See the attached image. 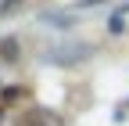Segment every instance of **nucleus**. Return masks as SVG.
I'll use <instances>...</instances> for the list:
<instances>
[{
  "label": "nucleus",
  "instance_id": "nucleus-1",
  "mask_svg": "<svg viewBox=\"0 0 129 126\" xmlns=\"http://www.w3.org/2000/svg\"><path fill=\"white\" fill-rule=\"evenodd\" d=\"M18 126H47V122H43V115H40V112H22Z\"/></svg>",
  "mask_w": 129,
  "mask_h": 126
},
{
  "label": "nucleus",
  "instance_id": "nucleus-2",
  "mask_svg": "<svg viewBox=\"0 0 129 126\" xmlns=\"http://www.w3.org/2000/svg\"><path fill=\"white\" fill-rule=\"evenodd\" d=\"M0 54H4V58H18V43H14V40H7V43H0Z\"/></svg>",
  "mask_w": 129,
  "mask_h": 126
}]
</instances>
